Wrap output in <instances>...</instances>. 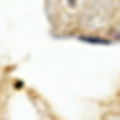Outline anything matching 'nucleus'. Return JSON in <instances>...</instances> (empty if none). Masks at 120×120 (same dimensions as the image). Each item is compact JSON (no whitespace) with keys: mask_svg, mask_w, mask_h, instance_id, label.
I'll use <instances>...</instances> for the list:
<instances>
[]
</instances>
